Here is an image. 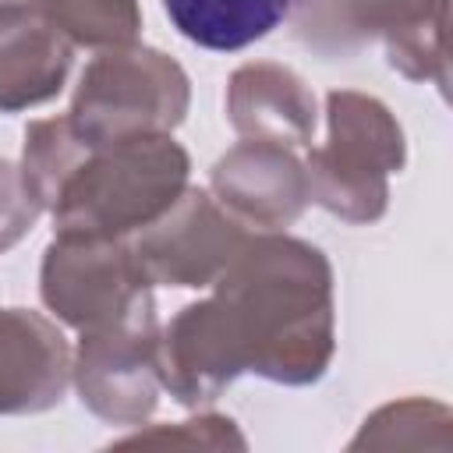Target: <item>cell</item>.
<instances>
[{
    "label": "cell",
    "mask_w": 453,
    "mask_h": 453,
    "mask_svg": "<svg viewBox=\"0 0 453 453\" xmlns=\"http://www.w3.org/2000/svg\"><path fill=\"white\" fill-rule=\"evenodd\" d=\"M188 173V156L152 134L120 138L117 149L96 152L64 180L53 212L60 237H110L145 226L173 205Z\"/></svg>",
    "instance_id": "obj_1"
},
{
    "label": "cell",
    "mask_w": 453,
    "mask_h": 453,
    "mask_svg": "<svg viewBox=\"0 0 453 453\" xmlns=\"http://www.w3.org/2000/svg\"><path fill=\"white\" fill-rule=\"evenodd\" d=\"M177 64L152 50L99 57L78 88L71 127L74 134L99 149L103 142L134 138L138 131L173 127L184 113L188 88Z\"/></svg>",
    "instance_id": "obj_2"
},
{
    "label": "cell",
    "mask_w": 453,
    "mask_h": 453,
    "mask_svg": "<svg viewBox=\"0 0 453 453\" xmlns=\"http://www.w3.org/2000/svg\"><path fill=\"white\" fill-rule=\"evenodd\" d=\"M333 145L311 156L319 202L350 219V202H361V219H375L386 202L382 173L400 166V127L375 99L333 92Z\"/></svg>",
    "instance_id": "obj_3"
},
{
    "label": "cell",
    "mask_w": 453,
    "mask_h": 453,
    "mask_svg": "<svg viewBox=\"0 0 453 453\" xmlns=\"http://www.w3.org/2000/svg\"><path fill=\"white\" fill-rule=\"evenodd\" d=\"M241 248V230L219 219L202 191L184 195L180 209L145 234L134 248V262L145 280H166L177 287H198Z\"/></svg>",
    "instance_id": "obj_4"
},
{
    "label": "cell",
    "mask_w": 453,
    "mask_h": 453,
    "mask_svg": "<svg viewBox=\"0 0 453 453\" xmlns=\"http://www.w3.org/2000/svg\"><path fill=\"white\" fill-rule=\"evenodd\" d=\"M67 64V42L28 18V11L0 21V110H18L53 96Z\"/></svg>",
    "instance_id": "obj_5"
},
{
    "label": "cell",
    "mask_w": 453,
    "mask_h": 453,
    "mask_svg": "<svg viewBox=\"0 0 453 453\" xmlns=\"http://www.w3.org/2000/svg\"><path fill=\"white\" fill-rule=\"evenodd\" d=\"M212 184L223 195V202H234L237 212H251L255 195H265V223H290L304 205V180L297 163L262 145H248L219 159Z\"/></svg>",
    "instance_id": "obj_6"
},
{
    "label": "cell",
    "mask_w": 453,
    "mask_h": 453,
    "mask_svg": "<svg viewBox=\"0 0 453 453\" xmlns=\"http://www.w3.org/2000/svg\"><path fill=\"white\" fill-rule=\"evenodd\" d=\"M294 0H163L173 28L202 50L234 53L265 39Z\"/></svg>",
    "instance_id": "obj_7"
},
{
    "label": "cell",
    "mask_w": 453,
    "mask_h": 453,
    "mask_svg": "<svg viewBox=\"0 0 453 453\" xmlns=\"http://www.w3.org/2000/svg\"><path fill=\"white\" fill-rule=\"evenodd\" d=\"M234 124L244 134L273 131L283 142H304L311 134V99L290 71L280 67H244L234 78L230 96Z\"/></svg>",
    "instance_id": "obj_8"
},
{
    "label": "cell",
    "mask_w": 453,
    "mask_h": 453,
    "mask_svg": "<svg viewBox=\"0 0 453 453\" xmlns=\"http://www.w3.org/2000/svg\"><path fill=\"white\" fill-rule=\"evenodd\" d=\"M46 7L71 39L88 46L127 42L138 28L134 0H46Z\"/></svg>",
    "instance_id": "obj_9"
}]
</instances>
